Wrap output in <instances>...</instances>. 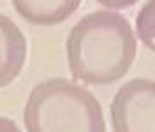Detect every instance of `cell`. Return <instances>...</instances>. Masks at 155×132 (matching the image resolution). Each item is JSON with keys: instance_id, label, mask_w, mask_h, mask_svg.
Instances as JSON below:
<instances>
[{"instance_id": "cell-1", "label": "cell", "mask_w": 155, "mask_h": 132, "mask_svg": "<svg viewBox=\"0 0 155 132\" xmlns=\"http://www.w3.org/2000/svg\"><path fill=\"white\" fill-rule=\"evenodd\" d=\"M71 76L87 85H111L129 72L137 51L129 19L115 11H94L71 28L65 41Z\"/></svg>"}, {"instance_id": "cell-2", "label": "cell", "mask_w": 155, "mask_h": 132, "mask_svg": "<svg viewBox=\"0 0 155 132\" xmlns=\"http://www.w3.org/2000/svg\"><path fill=\"white\" fill-rule=\"evenodd\" d=\"M23 122L27 132H106L95 95L65 78H51L32 88Z\"/></svg>"}, {"instance_id": "cell-3", "label": "cell", "mask_w": 155, "mask_h": 132, "mask_svg": "<svg viewBox=\"0 0 155 132\" xmlns=\"http://www.w3.org/2000/svg\"><path fill=\"white\" fill-rule=\"evenodd\" d=\"M109 113L115 132H155V81H127L115 94Z\"/></svg>"}, {"instance_id": "cell-4", "label": "cell", "mask_w": 155, "mask_h": 132, "mask_svg": "<svg viewBox=\"0 0 155 132\" xmlns=\"http://www.w3.org/2000/svg\"><path fill=\"white\" fill-rule=\"evenodd\" d=\"M27 62V39L19 27L0 12V88L11 85Z\"/></svg>"}, {"instance_id": "cell-5", "label": "cell", "mask_w": 155, "mask_h": 132, "mask_svg": "<svg viewBox=\"0 0 155 132\" xmlns=\"http://www.w3.org/2000/svg\"><path fill=\"white\" fill-rule=\"evenodd\" d=\"M14 9L32 25H57L79 7V0H14Z\"/></svg>"}, {"instance_id": "cell-6", "label": "cell", "mask_w": 155, "mask_h": 132, "mask_svg": "<svg viewBox=\"0 0 155 132\" xmlns=\"http://www.w3.org/2000/svg\"><path fill=\"white\" fill-rule=\"evenodd\" d=\"M136 32L141 42L155 53V0L143 4L141 11L137 12Z\"/></svg>"}, {"instance_id": "cell-7", "label": "cell", "mask_w": 155, "mask_h": 132, "mask_svg": "<svg viewBox=\"0 0 155 132\" xmlns=\"http://www.w3.org/2000/svg\"><path fill=\"white\" fill-rule=\"evenodd\" d=\"M0 132H21V129L14 123V120L0 116Z\"/></svg>"}]
</instances>
